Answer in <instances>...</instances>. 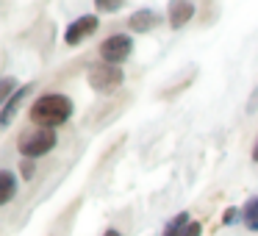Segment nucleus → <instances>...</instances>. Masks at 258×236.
Segmentation results:
<instances>
[{"instance_id":"1","label":"nucleus","mask_w":258,"mask_h":236,"mask_svg":"<svg viewBox=\"0 0 258 236\" xmlns=\"http://www.w3.org/2000/svg\"><path fill=\"white\" fill-rule=\"evenodd\" d=\"M75 106L73 100H70L67 95H58V92H47V95L36 97L34 103H31V123L36 125V128H50L56 131L58 125H64L70 117H73Z\"/></svg>"},{"instance_id":"2","label":"nucleus","mask_w":258,"mask_h":236,"mask_svg":"<svg viewBox=\"0 0 258 236\" xmlns=\"http://www.w3.org/2000/svg\"><path fill=\"white\" fill-rule=\"evenodd\" d=\"M86 81H89V86L97 95H111V92H117L122 86L125 73H122V67H114V64H106V62H95L89 67V73H86Z\"/></svg>"},{"instance_id":"3","label":"nucleus","mask_w":258,"mask_h":236,"mask_svg":"<svg viewBox=\"0 0 258 236\" xmlns=\"http://www.w3.org/2000/svg\"><path fill=\"white\" fill-rule=\"evenodd\" d=\"M56 142H58L56 131H50V128H34V131H28V134L20 136V156L36 161V158L47 156V153L56 147Z\"/></svg>"},{"instance_id":"4","label":"nucleus","mask_w":258,"mask_h":236,"mask_svg":"<svg viewBox=\"0 0 258 236\" xmlns=\"http://www.w3.org/2000/svg\"><path fill=\"white\" fill-rule=\"evenodd\" d=\"M97 53H100V62L119 67V64H125L131 58V53H134V36H128V34H111L108 39L100 42Z\"/></svg>"},{"instance_id":"5","label":"nucleus","mask_w":258,"mask_h":236,"mask_svg":"<svg viewBox=\"0 0 258 236\" xmlns=\"http://www.w3.org/2000/svg\"><path fill=\"white\" fill-rule=\"evenodd\" d=\"M97 25H100L97 14H84V17L73 20V23L67 25V31H64V45H67V47L81 45V42H84L86 36H92V34H95V31H97Z\"/></svg>"},{"instance_id":"6","label":"nucleus","mask_w":258,"mask_h":236,"mask_svg":"<svg viewBox=\"0 0 258 236\" xmlns=\"http://www.w3.org/2000/svg\"><path fill=\"white\" fill-rule=\"evenodd\" d=\"M169 17H167V23H169V28L172 31H180L186 23H189L191 17H195V3H189V0H178V3H169Z\"/></svg>"},{"instance_id":"7","label":"nucleus","mask_w":258,"mask_h":236,"mask_svg":"<svg viewBox=\"0 0 258 236\" xmlns=\"http://www.w3.org/2000/svg\"><path fill=\"white\" fill-rule=\"evenodd\" d=\"M158 23H161V17H158L156 12H150V9L134 12V14L128 17V28L134 31V34H147V31H153Z\"/></svg>"},{"instance_id":"8","label":"nucleus","mask_w":258,"mask_h":236,"mask_svg":"<svg viewBox=\"0 0 258 236\" xmlns=\"http://www.w3.org/2000/svg\"><path fill=\"white\" fill-rule=\"evenodd\" d=\"M34 89V84H23L17 89V95L12 97V100H6L3 103V108H0V128H9L12 125V120H14V114H17V108H20V103L25 100V95Z\"/></svg>"},{"instance_id":"9","label":"nucleus","mask_w":258,"mask_h":236,"mask_svg":"<svg viewBox=\"0 0 258 236\" xmlns=\"http://www.w3.org/2000/svg\"><path fill=\"white\" fill-rule=\"evenodd\" d=\"M14 197H17V175L12 169H3L0 172V206H9Z\"/></svg>"},{"instance_id":"10","label":"nucleus","mask_w":258,"mask_h":236,"mask_svg":"<svg viewBox=\"0 0 258 236\" xmlns=\"http://www.w3.org/2000/svg\"><path fill=\"white\" fill-rule=\"evenodd\" d=\"M241 222H244L247 230L258 233V195L244 200V206H241Z\"/></svg>"},{"instance_id":"11","label":"nucleus","mask_w":258,"mask_h":236,"mask_svg":"<svg viewBox=\"0 0 258 236\" xmlns=\"http://www.w3.org/2000/svg\"><path fill=\"white\" fill-rule=\"evenodd\" d=\"M189 222H191V219H189V214H186V211L178 214L175 219H169V222H167V228H164L161 236H180V233H183V228H186Z\"/></svg>"},{"instance_id":"12","label":"nucleus","mask_w":258,"mask_h":236,"mask_svg":"<svg viewBox=\"0 0 258 236\" xmlns=\"http://www.w3.org/2000/svg\"><path fill=\"white\" fill-rule=\"evenodd\" d=\"M95 9H97V12H119L122 3H119V0H97Z\"/></svg>"},{"instance_id":"13","label":"nucleus","mask_w":258,"mask_h":236,"mask_svg":"<svg viewBox=\"0 0 258 236\" xmlns=\"http://www.w3.org/2000/svg\"><path fill=\"white\" fill-rule=\"evenodd\" d=\"M34 172H36V164L31 161V158H23V161H20V175H23L25 181H31Z\"/></svg>"},{"instance_id":"14","label":"nucleus","mask_w":258,"mask_h":236,"mask_svg":"<svg viewBox=\"0 0 258 236\" xmlns=\"http://www.w3.org/2000/svg\"><path fill=\"white\" fill-rule=\"evenodd\" d=\"M236 219H241V208H233V206H230L228 211L222 214V225H233Z\"/></svg>"},{"instance_id":"15","label":"nucleus","mask_w":258,"mask_h":236,"mask_svg":"<svg viewBox=\"0 0 258 236\" xmlns=\"http://www.w3.org/2000/svg\"><path fill=\"white\" fill-rule=\"evenodd\" d=\"M180 236H203V225L191 219V222H189V225H186V228H183V233H180Z\"/></svg>"},{"instance_id":"16","label":"nucleus","mask_w":258,"mask_h":236,"mask_svg":"<svg viewBox=\"0 0 258 236\" xmlns=\"http://www.w3.org/2000/svg\"><path fill=\"white\" fill-rule=\"evenodd\" d=\"M247 111H250V114L258 111V86H255V92L250 95V106H247Z\"/></svg>"},{"instance_id":"17","label":"nucleus","mask_w":258,"mask_h":236,"mask_svg":"<svg viewBox=\"0 0 258 236\" xmlns=\"http://www.w3.org/2000/svg\"><path fill=\"white\" fill-rule=\"evenodd\" d=\"M103 236H122V233H119L117 228H108V230H106V233H103Z\"/></svg>"},{"instance_id":"18","label":"nucleus","mask_w":258,"mask_h":236,"mask_svg":"<svg viewBox=\"0 0 258 236\" xmlns=\"http://www.w3.org/2000/svg\"><path fill=\"white\" fill-rule=\"evenodd\" d=\"M252 161H258V142H255V147H252Z\"/></svg>"}]
</instances>
